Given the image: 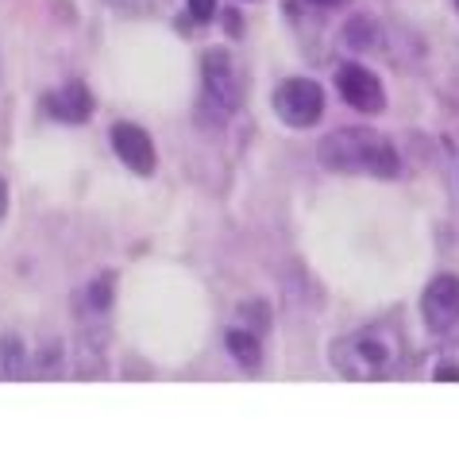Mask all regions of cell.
Segmentation results:
<instances>
[{"mask_svg":"<svg viewBox=\"0 0 459 456\" xmlns=\"http://www.w3.org/2000/svg\"><path fill=\"white\" fill-rule=\"evenodd\" d=\"M328 360L348 379H394L405 364V333L398 321H371L333 340Z\"/></svg>","mask_w":459,"mask_h":456,"instance_id":"obj_1","label":"cell"},{"mask_svg":"<svg viewBox=\"0 0 459 456\" xmlns=\"http://www.w3.org/2000/svg\"><path fill=\"white\" fill-rule=\"evenodd\" d=\"M316 159L333 174H367V179H398V147L375 128H336L316 144Z\"/></svg>","mask_w":459,"mask_h":456,"instance_id":"obj_2","label":"cell"},{"mask_svg":"<svg viewBox=\"0 0 459 456\" xmlns=\"http://www.w3.org/2000/svg\"><path fill=\"white\" fill-rule=\"evenodd\" d=\"M201 97H205L212 120L236 117L244 105V74H239V62L228 47H209L201 55Z\"/></svg>","mask_w":459,"mask_h":456,"instance_id":"obj_3","label":"cell"},{"mask_svg":"<svg viewBox=\"0 0 459 456\" xmlns=\"http://www.w3.org/2000/svg\"><path fill=\"white\" fill-rule=\"evenodd\" d=\"M271 105L290 128H313L325 117V90L313 78H286L274 85Z\"/></svg>","mask_w":459,"mask_h":456,"instance_id":"obj_4","label":"cell"},{"mask_svg":"<svg viewBox=\"0 0 459 456\" xmlns=\"http://www.w3.org/2000/svg\"><path fill=\"white\" fill-rule=\"evenodd\" d=\"M336 90L355 112H367V117H375V112L386 109V90H382L378 74L359 66V62H343L336 70Z\"/></svg>","mask_w":459,"mask_h":456,"instance_id":"obj_5","label":"cell"},{"mask_svg":"<svg viewBox=\"0 0 459 456\" xmlns=\"http://www.w3.org/2000/svg\"><path fill=\"white\" fill-rule=\"evenodd\" d=\"M420 318L429 333H452L459 325V275H437L420 294Z\"/></svg>","mask_w":459,"mask_h":456,"instance_id":"obj_6","label":"cell"},{"mask_svg":"<svg viewBox=\"0 0 459 456\" xmlns=\"http://www.w3.org/2000/svg\"><path fill=\"white\" fill-rule=\"evenodd\" d=\"M108 144L112 151H117V159L124 162L132 174H155L159 167V151H155V139H151L139 124L132 120H120V124H112V132H108Z\"/></svg>","mask_w":459,"mask_h":456,"instance_id":"obj_7","label":"cell"},{"mask_svg":"<svg viewBox=\"0 0 459 456\" xmlns=\"http://www.w3.org/2000/svg\"><path fill=\"white\" fill-rule=\"evenodd\" d=\"M93 93H89L85 82H66L62 90H55L47 97V112L62 124H85L89 117H93Z\"/></svg>","mask_w":459,"mask_h":456,"instance_id":"obj_8","label":"cell"},{"mask_svg":"<svg viewBox=\"0 0 459 456\" xmlns=\"http://www.w3.org/2000/svg\"><path fill=\"white\" fill-rule=\"evenodd\" d=\"M28 372H31L28 345L16 333L0 337V379H28Z\"/></svg>","mask_w":459,"mask_h":456,"instance_id":"obj_9","label":"cell"},{"mask_svg":"<svg viewBox=\"0 0 459 456\" xmlns=\"http://www.w3.org/2000/svg\"><path fill=\"white\" fill-rule=\"evenodd\" d=\"M228 352L236 356V364H244L247 372H259L263 364V345H259V333L255 329H228Z\"/></svg>","mask_w":459,"mask_h":456,"instance_id":"obj_10","label":"cell"},{"mask_svg":"<svg viewBox=\"0 0 459 456\" xmlns=\"http://www.w3.org/2000/svg\"><path fill=\"white\" fill-rule=\"evenodd\" d=\"M343 43L351 50H378L382 47V28L371 16H355L343 23Z\"/></svg>","mask_w":459,"mask_h":456,"instance_id":"obj_11","label":"cell"},{"mask_svg":"<svg viewBox=\"0 0 459 456\" xmlns=\"http://www.w3.org/2000/svg\"><path fill=\"white\" fill-rule=\"evenodd\" d=\"M112 290H117L112 275H100L97 283H89L85 294H82V302H85L82 313H89V318H105V313L112 310Z\"/></svg>","mask_w":459,"mask_h":456,"instance_id":"obj_12","label":"cell"},{"mask_svg":"<svg viewBox=\"0 0 459 456\" xmlns=\"http://www.w3.org/2000/svg\"><path fill=\"white\" fill-rule=\"evenodd\" d=\"M31 372H35V379H55L62 372V348H58V340H47V345L39 348V356L31 360Z\"/></svg>","mask_w":459,"mask_h":456,"instance_id":"obj_13","label":"cell"},{"mask_svg":"<svg viewBox=\"0 0 459 456\" xmlns=\"http://www.w3.org/2000/svg\"><path fill=\"white\" fill-rule=\"evenodd\" d=\"M432 379L437 383H459V348L440 352L437 364H432Z\"/></svg>","mask_w":459,"mask_h":456,"instance_id":"obj_14","label":"cell"},{"mask_svg":"<svg viewBox=\"0 0 459 456\" xmlns=\"http://www.w3.org/2000/svg\"><path fill=\"white\" fill-rule=\"evenodd\" d=\"M216 8H221L216 0H189V16H194L197 23H209L216 16Z\"/></svg>","mask_w":459,"mask_h":456,"instance_id":"obj_15","label":"cell"},{"mask_svg":"<svg viewBox=\"0 0 459 456\" xmlns=\"http://www.w3.org/2000/svg\"><path fill=\"white\" fill-rule=\"evenodd\" d=\"M4 213H8V182L0 179V221H4Z\"/></svg>","mask_w":459,"mask_h":456,"instance_id":"obj_16","label":"cell"},{"mask_svg":"<svg viewBox=\"0 0 459 456\" xmlns=\"http://www.w3.org/2000/svg\"><path fill=\"white\" fill-rule=\"evenodd\" d=\"M112 8H135V4H143V0H108Z\"/></svg>","mask_w":459,"mask_h":456,"instance_id":"obj_17","label":"cell"},{"mask_svg":"<svg viewBox=\"0 0 459 456\" xmlns=\"http://www.w3.org/2000/svg\"><path fill=\"white\" fill-rule=\"evenodd\" d=\"M224 23H228V28H232V31H239V16H236V12H228Z\"/></svg>","mask_w":459,"mask_h":456,"instance_id":"obj_18","label":"cell"},{"mask_svg":"<svg viewBox=\"0 0 459 456\" xmlns=\"http://www.w3.org/2000/svg\"><path fill=\"white\" fill-rule=\"evenodd\" d=\"M313 4H321V8H336V4H348V0H313Z\"/></svg>","mask_w":459,"mask_h":456,"instance_id":"obj_19","label":"cell"},{"mask_svg":"<svg viewBox=\"0 0 459 456\" xmlns=\"http://www.w3.org/2000/svg\"><path fill=\"white\" fill-rule=\"evenodd\" d=\"M455 4H459V0H455Z\"/></svg>","mask_w":459,"mask_h":456,"instance_id":"obj_20","label":"cell"}]
</instances>
